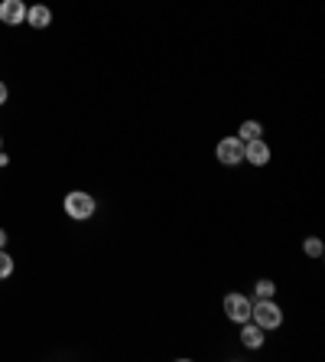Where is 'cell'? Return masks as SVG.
I'll list each match as a JSON object with an SVG mask.
<instances>
[{
  "label": "cell",
  "mask_w": 325,
  "mask_h": 362,
  "mask_svg": "<svg viewBox=\"0 0 325 362\" xmlns=\"http://www.w3.org/2000/svg\"><path fill=\"white\" fill-rule=\"evenodd\" d=\"M251 320L260 330H280V326H283V310H280V304L273 297H270V300H254Z\"/></svg>",
  "instance_id": "6da1fadb"
},
{
  "label": "cell",
  "mask_w": 325,
  "mask_h": 362,
  "mask_svg": "<svg viewBox=\"0 0 325 362\" xmlns=\"http://www.w3.org/2000/svg\"><path fill=\"white\" fill-rule=\"evenodd\" d=\"M62 206H65V216H68V219H75V222L92 219V216H94V209H98V202H94V196H92V193H82V190L68 193Z\"/></svg>",
  "instance_id": "7a4b0ae2"
},
{
  "label": "cell",
  "mask_w": 325,
  "mask_h": 362,
  "mask_svg": "<svg viewBox=\"0 0 325 362\" xmlns=\"http://www.w3.org/2000/svg\"><path fill=\"white\" fill-rule=\"evenodd\" d=\"M215 157H218V163H224V167H238V163H244V141L238 134H234V137H222L218 147H215Z\"/></svg>",
  "instance_id": "3957f363"
},
{
  "label": "cell",
  "mask_w": 325,
  "mask_h": 362,
  "mask_svg": "<svg viewBox=\"0 0 325 362\" xmlns=\"http://www.w3.org/2000/svg\"><path fill=\"white\" fill-rule=\"evenodd\" d=\"M222 307H224V316H228L231 323H247V320H251L254 300L247 294H228Z\"/></svg>",
  "instance_id": "277c9868"
},
{
  "label": "cell",
  "mask_w": 325,
  "mask_h": 362,
  "mask_svg": "<svg viewBox=\"0 0 325 362\" xmlns=\"http://www.w3.org/2000/svg\"><path fill=\"white\" fill-rule=\"evenodd\" d=\"M27 4L23 0H0V23H7V27H20V23H27Z\"/></svg>",
  "instance_id": "5b68a950"
},
{
  "label": "cell",
  "mask_w": 325,
  "mask_h": 362,
  "mask_svg": "<svg viewBox=\"0 0 325 362\" xmlns=\"http://www.w3.org/2000/svg\"><path fill=\"white\" fill-rule=\"evenodd\" d=\"M244 160L251 163V167H267V163H270V144L263 141V137L247 141V144H244Z\"/></svg>",
  "instance_id": "8992f818"
},
{
  "label": "cell",
  "mask_w": 325,
  "mask_h": 362,
  "mask_svg": "<svg viewBox=\"0 0 325 362\" xmlns=\"http://www.w3.org/2000/svg\"><path fill=\"white\" fill-rule=\"evenodd\" d=\"M27 23L33 29H46L49 23H52V10H49L46 4H33V7L27 10Z\"/></svg>",
  "instance_id": "52a82bcc"
},
{
  "label": "cell",
  "mask_w": 325,
  "mask_h": 362,
  "mask_svg": "<svg viewBox=\"0 0 325 362\" xmlns=\"http://www.w3.org/2000/svg\"><path fill=\"white\" fill-rule=\"evenodd\" d=\"M263 333H267V330H260L254 320L241 323V343L247 346V349H260V346H263Z\"/></svg>",
  "instance_id": "ba28073f"
},
{
  "label": "cell",
  "mask_w": 325,
  "mask_h": 362,
  "mask_svg": "<svg viewBox=\"0 0 325 362\" xmlns=\"http://www.w3.org/2000/svg\"><path fill=\"white\" fill-rule=\"evenodd\" d=\"M238 137H241L244 144L257 141V137H263V124H260V121H244L241 127H238Z\"/></svg>",
  "instance_id": "9c48e42d"
},
{
  "label": "cell",
  "mask_w": 325,
  "mask_h": 362,
  "mask_svg": "<svg viewBox=\"0 0 325 362\" xmlns=\"http://www.w3.org/2000/svg\"><path fill=\"white\" fill-rule=\"evenodd\" d=\"M254 297H257V300H270V297H277V284H273L270 277H260L257 284H254Z\"/></svg>",
  "instance_id": "30bf717a"
},
{
  "label": "cell",
  "mask_w": 325,
  "mask_h": 362,
  "mask_svg": "<svg viewBox=\"0 0 325 362\" xmlns=\"http://www.w3.org/2000/svg\"><path fill=\"white\" fill-rule=\"evenodd\" d=\"M303 251H306L309 258H322V251H325L322 239H316V235H309V239L303 242Z\"/></svg>",
  "instance_id": "8fae6325"
},
{
  "label": "cell",
  "mask_w": 325,
  "mask_h": 362,
  "mask_svg": "<svg viewBox=\"0 0 325 362\" xmlns=\"http://www.w3.org/2000/svg\"><path fill=\"white\" fill-rule=\"evenodd\" d=\"M10 274H13V258H10L7 251L0 248V281H7Z\"/></svg>",
  "instance_id": "7c38bea8"
},
{
  "label": "cell",
  "mask_w": 325,
  "mask_h": 362,
  "mask_svg": "<svg viewBox=\"0 0 325 362\" xmlns=\"http://www.w3.org/2000/svg\"><path fill=\"white\" fill-rule=\"evenodd\" d=\"M7 98H10V88L0 82V105H7Z\"/></svg>",
  "instance_id": "4fadbf2b"
},
{
  "label": "cell",
  "mask_w": 325,
  "mask_h": 362,
  "mask_svg": "<svg viewBox=\"0 0 325 362\" xmlns=\"http://www.w3.org/2000/svg\"><path fill=\"white\" fill-rule=\"evenodd\" d=\"M7 163H10V157H7V153H3V151H0V170H3Z\"/></svg>",
  "instance_id": "5bb4252c"
},
{
  "label": "cell",
  "mask_w": 325,
  "mask_h": 362,
  "mask_svg": "<svg viewBox=\"0 0 325 362\" xmlns=\"http://www.w3.org/2000/svg\"><path fill=\"white\" fill-rule=\"evenodd\" d=\"M3 245H7V232L0 229V248H3Z\"/></svg>",
  "instance_id": "9a60e30c"
},
{
  "label": "cell",
  "mask_w": 325,
  "mask_h": 362,
  "mask_svg": "<svg viewBox=\"0 0 325 362\" xmlns=\"http://www.w3.org/2000/svg\"><path fill=\"white\" fill-rule=\"evenodd\" d=\"M0 151H3V137H0Z\"/></svg>",
  "instance_id": "2e32d148"
}]
</instances>
